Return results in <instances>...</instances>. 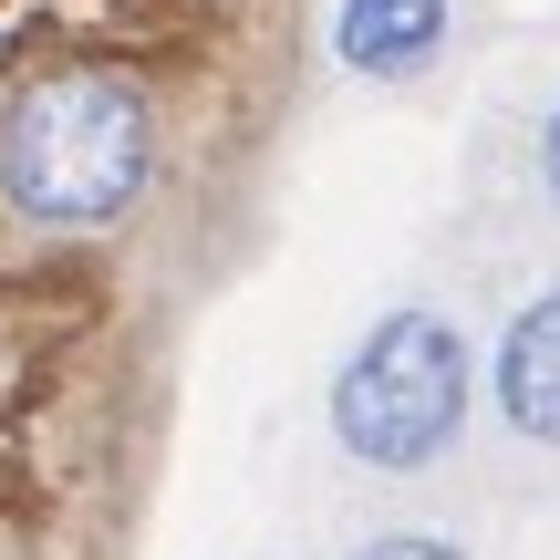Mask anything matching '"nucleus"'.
<instances>
[{
  "mask_svg": "<svg viewBox=\"0 0 560 560\" xmlns=\"http://www.w3.org/2000/svg\"><path fill=\"white\" fill-rule=\"evenodd\" d=\"M156 115L125 73H42L0 115V187L42 229H104L145 198Z\"/></svg>",
  "mask_w": 560,
  "mask_h": 560,
  "instance_id": "obj_1",
  "label": "nucleus"
},
{
  "mask_svg": "<svg viewBox=\"0 0 560 560\" xmlns=\"http://www.w3.org/2000/svg\"><path fill=\"white\" fill-rule=\"evenodd\" d=\"M457 425H467V342L436 312L374 322L332 384V436L363 467H436Z\"/></svg>",
  "mask_w": 560,
  "mask_h": 560,
  "instance_id": "obj_2",
  "label": "nucleus"
},
{
  "mask_svg": "<svg viewBox=\"0 0 560 560\" xmlns=\"http://www.w3.org/2000/svg\"><path fill=\"white\" fill-rule=\"evenodd\" d=\"M499 405H509L520 436L560 446V291L509 322V342H499Z\"/></svg>",
  "mask_w": 560,
  "mask_h": 560,
  "instance_id": "obj_3",
  "label": "nucleus"
},
{
  "mask_svg": "<svg viewBox=\"0 0 560 560\" xmlns=\"http://www.w3.org/2000/svg\"><path fill=\"white\" fill-rule=\"evenodd\" d=\"M342 62L353 73H416L446 42V0H342Z\"/></svg>",
  "mask_w": 560,
  "mask_h": 560,
  "instance_id": "obj_4",
  "label": "nucleus"
},
{
  "mask_svg": "<svg viewBox=\"0 0 560 560\" xmlns=\"http://www.w3.org/2000/svg\"><path fill=\"white\" fill-rule=\"evenodd\" d=\"M353 560H457V550H436V540H374V550H353Z\"/></svg>",
  "mask_w": 560,
  "mask_h": 560,
  "instance_id": "obj_5",
  "label": "nucleus"
},
{
  "mask_svg": "<svg viewBox=\"0 0 560 560\" xmlns=\"http://www.w3.org/2000/svg\"><path fill=\"white\" fill-rule=\"evenodd\" d=\"M540 166H550V198H560V115H550V136H540Z\"/></svg>",
  "mask_w": 560,
  "mask_h": 560,
  "instance_id": "obj_6",
  "label": "nucleus"
}]
</instances>
